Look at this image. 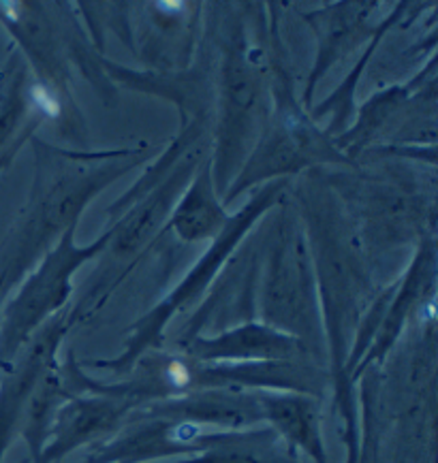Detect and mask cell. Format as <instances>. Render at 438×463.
<instances>
[{"label":"cell","instance_id":"cell-1","mask_svg":"<svg viewBox=\"0 0 438 463\" xmlns=\"http://www.w3.org/2000/svg\"><path fill=\"white\" fill-rule=\"evenodd\" d=\"M37 171L28 203L0 246V280L7 295L34 269L64 231L80 222L81 212L118 177L127 175L154 147L120 150H61L47 141L31 139Z\"/></svg>","mask_w":438,"mask_h":463},{"label":"cell","instance_id":"cell-2","mask_svg":"<svg viewBox=\"0 0 438 463\" xmlns=\"http://www.w3.org/2000/svg\"><path fill=\"white\" fill-rule=\"evenodd\" d=\"M216 118L210 154L218 197H224L270 124V81L240 11L216 26Z\"/></svg>","mask_w":438,"mask_h":463},{"label":"cell","instance_id":"cell-3","mask_svg":"<svg viewBox=\"0 0 438 463\" xmlns=\"http://www.w3.org/2000/svg\"><path fill=\"white\" fill-rule=\"evenodd\" d=\"M263 280L259 288L263 325L304 344L319 364L325 357V331L317 278L301 224L291 213L278 216L265 235Z\"/></svg>","mask_w":438,"mask_h":463},{"label":"cell","instance_id":"cell-4","mask_svg":"<svg viewBox=\"0 0 438 463\" xmlns=\"http://www.w3.org/2000/svg\"><path fill=\"white\" fill-rule=\"evenodd\" d=\"M289 186V180H274L263 184L262 190L254 193V197L242 207L238 213L231 216V221L221 235L212 241V246L205 250L204 257L197 265L188 271L185 280L171 290L157 307H152L146 317H141L131 331H129L127 346L124 353L114 361H86V365L100 367V370H110L122 376L133 370L146 353L150 354L154 348L163 344L165 326H167L174 317L185 312L188 306L199 301V297L210 288L212 280H216L221 274L223 265L231 259V254L238 250V246L246 240L248 231L263 218L265 212L276 207L282 201V194Z\"/></svg>","mask_w":438,"mask_h":463},{"label":"cell","instance_id":"cell-5","mask_svg":"<svg viewBox=\"0 0 438 463\" xmlns=\"http://www.w3.org/2000/svg\"><path fill=\"white\" fill-rule=\"evenodd\" d=\"M77 224L64 231L58 243L34 265L0 307V373L7 372L31 337L69 301L71 278L81 265L105 252L110 231L88 246L75 243Z\"/></svg>","mask_w":438,"mask_h":463},{"label":"cell","instance_id":"cell-6","mask_svg":"<svg viewBox=\"0 0 438 463\" xmlns=\"http://www.w3.org/2000/svg\"><path fill=\"white\" fill-rule=\"evenodd\" d=\"M325 182L334 194H340L345 203L351 205L370 246L389 248L408 243L413 237L424 235L425 222L430 227L434 222L432 201L402 184L353 177L351 174L329 175Z\"/></svg>","mask_w":438,"mask_h":463},{"label":"cell","instance_id":"cell-7","mask_svg":"<svg viewBox=\"0 0 438 463\" xmlns=\"http://www.w3.org/2000/svg\"><path fill=\"white\" fill-rule=\"evenodd\" d=\"M0 24L26 56L37 77L34 81L62 107L64 128H80L69 77L73 39H64L61 26L47 14V5L41 3H0Z\"/></svg>","mask_w":438,"mask_h":463},{"label":"cell","instance_id":"cell-8","mask_svg":"<svg viewBox=\"0 0 438 463\" xmlns=\"http://www.w3.org/2000/svg\"><path fill=\"white\" fill-rule=\"evenodd\" d=\"M208 156L210 144L188 150L174 171L157 188H152L139 201H135L116 222H111V227L108 229L110 243L105 252H110L116 260L135 259L139 252H144L152 237L165 229L177 199L182 197V193L193 180L195 171Z\"/></svg>","mask_w":438,"mask_h":463},{"label":"cell","instance_id":"cell-9","mask_svg":"<svg viewBox=\"0 0 438 463\" xmlns=\"http://www.w3.org/2000/svg\"><path fill=\"white\" fill-rule=\"evenodd\" d=\"M69 310L58 312L54 318L47 320L31 337V342L22 348L7 372L0 373V463L5 459L9 444L15 433H20V423L28 402L41 383V378L56 365V353L64 334L73 325Z\"/></svg>","mask_w":438,"mask_h":463},{"label":"cell","instance_id":"cell-10","mask_svg":"<svg viewBox=\"0 0 438 463\" xmlns=\"http://www.w3.org/2000/svg\"><path fill=\"white\" fill-rule=\"evenodd\" d=\"M131 400L105 393H81L62 403L52 420L45 447L34 463H54L84 444L118 431L135 411Z\"/></svg>","mask_w":438,"mask_h":463},{"label":"cell","instance_id":"cell-11","mask_svg":"<svg viewBox=\"0 0 438 463\" xmlns=\"http://www.w3.org/2000/svg\"><path fill=\"white\" fill-rule=\"evenodd\" d=\"M138 417H152L188 423L195 427L212 425L223 431H242L263 423V411L257 391L240 389H199L185 395L144 403L135 408Z\"/></svg>","mask_w":438,"mask_h":463},{"label":"cell","instance_id":"cell-12","mask_svg":"<svg viewBox=\"0 0 438 463\" xmlns=\"http://www.w3.org/2000/svg\"><path fill=\"white\" fill-rule=\"evenodd\" d=\"M185 357L197 364H246V361H312L304 344L295 337L281 334L263 323L248 320L233 325L223 334L205 337L197 335L180 344ZM319 365V364H317Z\"/></svg>","mask_w":438,"mask_h":463},{"label":"cell","instance_id":"cell-13","mask_svg":"<svg viewBox=\"0 0 438 463\" xmlns=\"http://www.w3.org/2000/svg\"><path fill=\"white\" fill-rule=\"evenodd\" d=\"M28 81L26 62L20 52H11L0 69V171L14 163L22 146L34 137V130L45 120L34 100V86Z\"/></svg>","mask_w":438,"mask_h":463},{"label":"cell","instance_id":"cell-14","mask_svg":"<svg viewBox=\"0 0 438 463\" xmlns=\"http://www.w3.org/2000/svg\"><path fill=\"white\" fill-rule=\"evenodd\" d=\"M231 221V213L224 210L218 197L214 177H212L210 156L195 171L182 197L169 213L165 231H174L182 241H214Z\"/></svg>","mask_w":438,"mask_h":463},{"label":"cell","instance_id":"cell-15","mask_svg":"<svg viewBox=\"0 0 438 463\" xmlns=\"http://www.w3.org/2000/svg\"><path fill=\"white\" fill-rule=\"evenodd\" d=\"M257 395L263 420H268L270 430L285 440L287 449H300L312 461L328 463L317 397L282 391H257Z\"/></svg>","mask_w":438,"mask_h":463},{"label":"cell","instance_id":"cell-16","mask_svg":"<svg viewBox=\"0 0 438 463\" xmlns=\"http://www.w3.org/2000/svg\"><path fill=\"white\" fill-rule=\"evenodd\" d=\"M375 9L376 3H340L331 5V11H315V14L306 15V20L315 26L319 39H321L315 69L308 81L306 103H310L317 81L342 53L357 45L359 41L375 37L378 28L368 31V20Z\"/></svg>","mask_w":438,"mask_h":463},{"label":"cell","instance_id":"cell-17","mask_svg":"<svg viewBox=\"0 0 438 463\" xmlns=\"http://www.w3.org/2000/svg\"><path fill=\"white\" fill-rule=\"evenodd\" d=\"M5 297H7V290H5L3 282H0V307H3V301H5Z\"/></svg>","mask_w":438,"mask_h":463},{"label":"cell","instance_id":"cell-18","mask_svg":"<svg viewBox=\"0 0 438 463\" xmlns=\"http://www.w3.org/2000/svg\"><path fill=\"white\" fill-rule=\"evenodd\" d=\"M22 463H31V459H26V461H22Z\"/></svg>","mask_w":438,"mask_h":463}]
</instances>
